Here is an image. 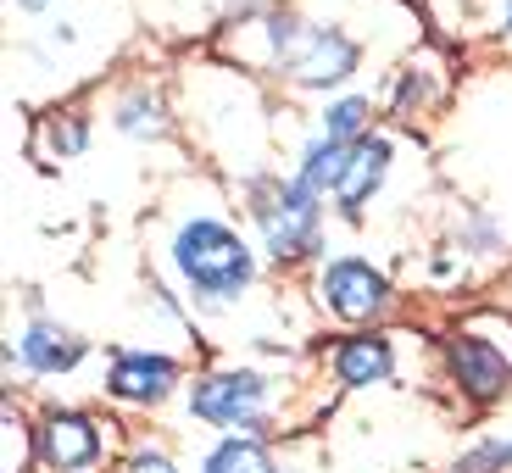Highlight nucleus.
I'll return each instance as SVG.
<instances>
[{"mask_svg": "<svg viewBox=\"0 0 512 473\" xmlns=\"http://www.w3.org/2000/svg\"><path fill=\"white\" fill-rule=\"evenodd\" d=\"M245 201V223L256 234V251L273 256L279 268H301L323 262V223H329V206L295 184V173H251L240 184Z\"/></svg>", "mask_w": 512, "mask_h": 473, "instance_id": "obj_3", "label": "nucleus"}, {"mask_svg": "<svg viewBox=\"0 0 512 473\" xmlns=\"http://www.w3.org/2000/svg\"><path fill=\"white\" fill-rule=\"evenodd\" d=\"M117 473H179V462H173L167 446H156V440H134L123 451V462H117Z\"/></svg>", "mask_w": 512, "mask_h": 473, "instance_id": "obj_20", "label": "nucleus"}, {"mask_svg": "<svg viewBox=\"0 0 512 473\" xmlns=\"http://www.w3.org/2000/svg\"><path fill=\"white\" fill-rule=\"evenodd\" d=\"M229 28H240V39H223L229 56H240L256 73H273L279 84H290V90L323 95V101L346 95V84L362 67V45L346 28L312 23V17H301L295 6H268L262 17L229 23Z\"/></svg>", "mask_w": 512, "mask_h": 473, "instance_id": "obj_1", "label": "nucleus"}, {"mask_svg": "<svg viewBox=\"0 0 512 473\" xmlns=\"http://www.w3.org/2000/svg\"><path fill=\"white\" fill-rule=\"evenodd\" d=\"M84 151H90V112L56 106V112L39 117V128H34V156L39 162H78Z\"/></svg>", "mask_w": 512, "mask_h": 473, "instance_id": "obj_14", "label": "nucleus"}, {"mask_svg": "<svg viewBox=\"0 0 512 473\" xmlns=\"http://www.w3.org/2000/svg\"><path fill=\"white\" fill-rule=\"evenodd\" d=\"M184 412L195 423H212L223 435H245V440H273L279 435V379L262 368H206L184 384Z\"/></svg>", "mask_w": 512, "mask_h": 473, "instance_id": "obj_4", "label": "nucleus"}, {"mask_svg": "<svg viewBox=\"0 0 512 473\" xmlns=\"http://www.w3.org/2000/svg\"><path fill=\"white\" fill-rule=\"evenodd\" d=\"M451 473H512V435H490L479 446H468Z\"/></svg>", "mask_w": 512, "mask_h": 473, "instance_id": "obj_19", "label": "nucleus"}, {"mask_svg": "<svg viewBox=\"0 0 512 473\" xmlns=\"http://www.w3.org/2000/svg\"><path fill=\"white\" fill-rule=\"evenodd\" d=\"M279 468L284 462L268 451V440H245V435H223L201 457V473H279Z\"/></svg>", "mask_w": 512, "mask_h": 473, "instance_id": "obj_17", "label": "nucleus"}, {"mask_svg": "<svg viewBox=\"0 0 512 473\" xmlns=\"http://www.w3.org/2000/svg\"><path fill=\"white\" fill-rule=\"evenodd\" d=\"M167 273L201 312L240 307L256 290V240L223 212H190L167 234Z\"/></svg>", "mask_w": 512, "mask_h": 473, "instance_id": "obj_2", "label": "nucleus"}, {"mask_svg": "<svg viewBox=\"0 0 512 473\" xmlns=\"http://www.w3.org/2000/svg\"><path fill=\"white\" fill-rule=\"evenodd\" d=\"M28 457H34V423H23L6 407V457H0V473H23Z\"/></svg>", "mask_w": 512, "mask_h": 473, "instance_id": "obj_21", "label": "nucleus"}, {"mask_svg": "<svg viewBox=\"0 0 512 473\" xmlns=\"http://www.w3.org/2000/svg\"><path fill=\"white\" fill-rule=\"evenodd\" d=\"M346 162H351V145L329 140V134H312L301 151H295V184H307L318 201H334V190H340V179H346Z\"/></svg>", "mask_w": 512, "mask_h": 473, "instance_id": "obj_13", "label": "nucleus"}, {"mask_svg": "<svg viewBox=\"0 0 512 473\" xmlns=\"http://www.w3.org/2000/svg\"><path fill=\"white\" fill-rule=\"evenodd\" d=\"M318 134H329V140H340V145H362L373 134V95L346 90V95H334V101H323Z\"/></svg>", "mask_w": 512, "mask_h": 473, "instance_id": "obj_16", "label": "nucleus"}, {"mask_svg": "<svg viewBox=\"0 0 512 473\" xmlns=\"http://www.w3.org/2000/svg\"><path fill=\"white\" fill-rule=\"evenodd\" d=\"M457 245L468 256H501L507 251V229L490 218L485 206H462L457 212Z\"/></svg>", "mask_w": 512, "mask_h": 473, "instance_id": "obj_18", "label": "nucleus"}, {"mask_svg": "<svg viewBox=\"0 0 512 473\" xmlns=\"http://www.w3.org/2000/svg\"><path fill=\"white\" fill-rule=\"evenodd\" d=\"M112 128L123 140L162 145L167 134H173V106H167V95L156 90V84H128L112 101Z\"/></svg>", "mask_w": 512, "mask_h": 473, "instance_id": "obj_12", "label": "nucleus"}, {"mask_svg": "<svg viewBox=\"0 0 512 473\" xmlns=\"http://www.w3.org/2000/svg\"><path fill=\"white\" fill-rule=\"evenodd\" d=\"M440 95H446V73L435 62H407L396 73V84H390V117L396 123H418V117H429V106Z\"/></svg>", "mask_w": 512, "mask_h": 473, "instance_id": "obj_15", "label": "nucleus"}, {"mask_svg": "<svg viewBox=\"0 0 512 473\" xmlns=\"http://www.w3.org/2000/svg\"><path fill=\"white\" fill-rule=\"evenodd\" d=\"M323 368L340 390H379L396 379V340L384 329H351L323 351Z\"/></svg>", "mask_w": 512, "mask_h": 473, "instance_id": "obj_10", "label": "nucleus"}, {"mask_svg": "<svg viewBox=\"0 0 512 473\" xmlns=\"http://www.w3.org/2000/svg\"><path fill=\"white\" fill-rule=\"evenodd\" d=\"M390 167H396V140H390V134H368L362 145H351L346 179H340V190H334V201H329L334 218H340V223H362V218H368V206L379 201Z\"/></svg>", "mask_w": 512, "mask_h": 473, "instance_id": "obj_11", "label": "nucleus"}, {"mask_svg": "<svg viewBox=\"0 0 512 473\" xmlns=\"http://www.w3.org/2000/svg\"><path fill=\"white\" fill-rule=\"evenodd\" d=\"M279 473H295V468H279Z\"/></svg>", "mask_w": 512, "mask_h": 473, "instance_id": "obj_24", "label": "nucleus"}, {"mask_svg": "<svg viewBox=\"0 0 512 473\" xmlns=\"http://www.w3.org/2000/svg\"><path fill=\"white\" fill-rule=\"evenodd\" d=\"M84 357H90V340L73 323L45 318V312H28V323L12 334V346H6V368L23 362L28 379H67Z\"/></svg>", "mask_w": 512, "mask_h": 473, "instance_id": "obj_9", "label": "nucleus"}, {"mask_svg": "<svg viewBox=\"0 0 512 473\" xmlns=\"http://www.w3.org/2000/svg\"><path fill=\"white\" fill-rule=\"evenodd\" d=\"M440 373H446L451 390H457L468 407H479V412L501 407V401L512 396V357H507V346H496V340L479 334V329H451L446 340H440Z\"/></svg>", "mask_w": 512, "mask_h": 473, "instance_id": "obj_6", "label": "nucleus"}, {"mask_svg": "<svg viewBox=\"0 0 512 473\" xmlns=\"http://www.w3.org/2000/svg\"><path fill=\"white\" fill-rule=\"evenodd\" d=\"M12 6H17V12H28V17H34V12H51V0H12Z\"/></svg>", "mask_w": 512, "mask_h": 473, "instance_id": "obj_22", "label": "nucleus"}, {"mask_svg": "<svg viewBox=\"0 0 512 473\" xmlns=\"http://www.w3.org/2000/svg\"><path fill=\"white\" fill-rule=\"evenodd\" d=\"M501 34L512 39V0H501Z\"/></svg>", "mask_w": 512, "mask_h": 473, "instance_id": "obj_23", "label": "nucleus"}, {"mask_svg": "<svg viewBox=\"0 0 512 473\" xmlns=\"http://www.w3.org/2000/svg\"><path fill=\"white\" fill-rule=\"evenodd\" d=\"M112 423H101L84 407H45L34 418V462L45 473H95L106 462V435Z\"/></svg>", "mask_w": 512, "mask_h": 473, "instance_id": "obj_7", "label": "nucleus"}, {"mask_svg": "<svg viewBox=\"0 0 512 473\" xmlns=\"http://www.w3.org/2000/svg\"><path fill=\"white\" fill-rule=\"evenodd\" d=\"M312 301H318L323 318L346 323V329H373L396 307V284H390V273L373 256L340 251V256H323L312 268Z\"/></svg>", "mask_w": 512, "mask_h": 473, "instance_id": "obj_5", "label": "nucleus"}, {"mask_svg": "<svg viewBox=\"0 0 512 473\" xmlns=\"http://www.w3.org/2000/svg\"><path fill=\"white\" fill-rule=\"evenodd\" d=\"M179 390H184V362L173 351H151V346L112 351V362L101 373V396H112L117 407H134V412L162 407Z\"/></svg>", "mask_w": 512, "mask_h": 473, "instance_id": "obj_8", "label": "nucleus"}]
</instances>
